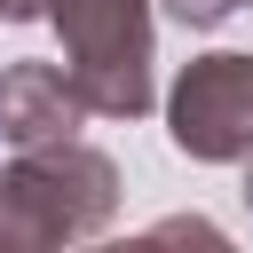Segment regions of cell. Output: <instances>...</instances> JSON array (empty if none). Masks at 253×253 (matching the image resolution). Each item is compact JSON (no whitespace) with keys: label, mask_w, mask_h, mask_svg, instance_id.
I'll return each instance as SVG.
<instances>
[{"label":"cell","mask_w":253,"mask_h":253,"mask_svg":"<svg viewBox=\"0 0 253 253\" xmlns=\"http://www.w3.org/2000/svg\"><path fill=\"white\" fill-rule=\"evenodd\" d=\"M245 206H253V158H245Z\"/></svg>","instance_id":"52a82bcc"},{"label":"cell","mask_w":253,"mask_h":253,"mask_svg":"<svg viewBox=\"0 0 253 253\" xmlns=\"http://www.w3.org/2000/svg\"><path fill=\"white\" fill-rule=\"evenodd\" d=\"M40 16V0H0V24H32Z\"/></svg>","instance_id":"8992f818"},{"label":"cell","mask_w":253,"mask_h":253,"mask_svg":"<svg viewBox=\"0 0 253 253\" xmlns=\"http://www.w3.org/2000/svg\"><path fill=\"white\" fill-rule=\"evenodd\" d=\"M111 221H119L111 150L63 134V142H32L0 166V253L79 245V237H103Z\"/></svg>","instance_id":"6da1fadb"},{"label":"cell","mask_w":253,"mask_h":253,"mask_svg":"<svg viewBox=\"0 0 253 253\" xmlns=\"http://www.w3.org/2000/svg\"><path fill=\"white\" fill-rule=\"evenodd\" d=\"M87 119H95V111H87V95H79V79H71L63 63L24 55V63L0 71V142H16V150L63 142V134H79Z\"/></svg>","instance_id":"277c9868"},{"label":"cell","mask_w":253,"mask_h":253,"mask_svg":"<svg viewBox=\"0 0 253 253\" xmlns=\"http://www.w3.org/2000/svg\"><path fill=\"white\" fill-rule=\"evenodd\" d=\"M229 8H237V0H166V16H174V24H190V32H213Z\"/></svg>","instance_id":"5b68a950"},{"label":"cell","mask_w":253,"mask_h":253,"mask_svg":"<svg viewBox=\"0 0 253 253\" xmlns=\"http://www.w3.org/2000/svg\"><path fill=\"white\" fill-rule=\"evenodd\" d=\"M237 8H253V0H237Z\"/></svg>","instance_id":"ba28073f"},{"label":"cell","mask_w":253,"mask_h":253,"mask_svg":"<svg viewBox=\"0 0 253 253\" xmlns=\"http://www.w3.org/2000/svg\"><path fill=\"white\" fill-rule=\"evenodd\" d=\"M166 142L198 166H245L253 158V55L237 47L190 55L166 87Z\"/></svg>","instance_id":"3957f363"},{"label":"cell","mask_w":253,"mask_h":253,"mask_svg":"<svg viewBox=\"0 0 253 253\" xmlns=\"http://www.w3.org/2000/svg\"><path fill=\"white\" fill-rule=\"evenodd\" d=\"M63 40V71L79 79L95 119H142L158 103V24L150 0H40Z\"/></svg>","instance_id":"7a4b0ae2"}]
</instances>
